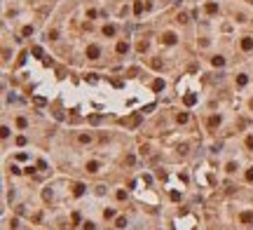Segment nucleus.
Returning a JSON list of instances; mask_svg holds the SVG:
<instances>
[{
  "label": "nucleus",
  "instance_id": "f03ea898",
  "mask_svg": "<svg viewBox=\"0 0 253 230\" xmlns=\"http://www.w3.org/2000/svg\"><path fill=\"white\" fill-rule=\"evenodd\" d=\"M164 42H167V45H173V42H176V35H173V33H167V35H164Z\"/></svg>",
  "mask_w": 253,
  "mask_h": 230
},
{
  "label": "nucleus",
  "instance_id": "423d86ee",
  "mask_svg": "<svg viewBox=\"0 0 253 230\" xmlns=\"http://www.w3.org/2000/svg\"><path fill=\"white\" fill-rule=\"evenodd\" d=\"M241 47H244V49H251V47H253V40H251V38H244V40H241Z\"/></svg>",
  "mask_w": 253,
  "mask_h": 230
},
{
  "label": "nucleus",
  "instance_id": "f8f14e48",
  "mask_svg": "<svg viewBox=\"0 0 253 230\" xmlns=\"http://www.w3.org/2000/svg\"><path fill=\"white\" fill-rule=\"evenodd\" d=\"M206 10H209V12H211V14H216V12H218V7H216V5H213V3H211V5H209V7H206Z\"/></svg>",
  "mask_w": 253,
  "mask_h": 230
},
{
  "label": "nucleus",
  "instance_id": "ddd939ff",
  "mask_svg": "<svg viewBox=\"0 0 253 230\" xmlns=\"http://www.w3.org/2000/svg\"><path fill=\"white\" fill-rule=\"evenodd\" d=\"M141 10H143V5H141V3H136V5H134V12H136V14H141Z\"/></svg>",
  "mask_w": 253,
  "mask_h": 230
},
{
  "label": "nucleus",
  "instance_id": "39448f33",
  "mask_svg": "<svg viewBox=\"0 0 253 230\" xmlns=\"http://www.w3.org/2000/svg\"><path fill=\"white\" fill-rule=\"evenodd\" d=\"M241 221H244V223H251V221H253V214H251V211H244V214H241Z\"/></svg>",
  "mask_w": 253,
  "mask_h": 230
},
{
  "label": "nucleus",
  "instance_id": "9b49d317",
  "mask_svg": "<svg viewBox=\"0 0 253 230\" xmlns=\"http://www.w3.org/2000/svg\"><path fill=\"white\" fill-rule=\"evenodd\" d=\"M176 120H178V122H185V120H188V115H185V113H178V117H176Z\"/></svg>",
  "mask_w": 253,
  "mask_h": 230
},
{
  "label": "nucleus",
  "instance_id": "2eb2a0df",
  "mask_svg": "<svg viewBox=\"0 0 253 230\" xmlns=\"http://www.w3.org/2000/svg\"><path fill=\"white\" fill-rule=\"evenodd\" d=\"M84 230H96V228H94V223H84Z\"/></svg>",
  "mask_w": 253,
  "mask_h": 230
},
{
  "label": "nucleus",
  "instance_id": "4468645a",
  "mask_svg": "<svg viewBox=\"0 0 253 230\" xmlns=\"http://www.w3.org/2000/svg\"><path fill=\"white\" fill-rule=\"evenodd\" d=\"M246 181H253V169H248V171H246Z\"/></svg>",
  "mask_w": 253,
  "mask_h": 230
},
{
  "label": "nucleus",
  "instance_id": "7ed1b4c3",
  "mask_svg": "<svg viewBox=\"0 0 253 230\" xmlns=\"http://www.w3.org/2000/svg\"><path fill=\"white\" fill-rule=\"evenodd\" d=\"M87 171L96 174V171H99V162H89V164H87Z\"/></svg>",
  "mask_w": 253,
  "mask_h": 230
},
{
  "label": "nucleus",
  "instance_id": "f257e3e1",
  "mask_svg": "<svg viewBox=\"0 0 253 230\" xmlns=\"http://www.w3.org/2000/svg\"><path fill=\"white\" fill-rule=\"evenodd\" d=\"M87 57H89V59H99V47H96V45H92V47L87 49Z\"/></svg>",
  "mask_w": 253,
  "mask_h": 230
},
{
  "label": "nucleus",
  "instance_id": "9d476101",
  "mask_svg": "<svg viewBox=\"0 0 253 230\" xmlns=\"http://www.w3.org/2000/svg\"><path fill=\"white\" fill-rule=\"evenodd\" d=\"M223 63H225L223 57H216V59H213V66H223Z\"/></svg>",
  "mask_w": 253,
  "mask_h": 230
},
{
  "label": "nucleus",
  "instance_id": "0eeeda50",
  "mask_svg": "<svg viewBox=\"0 0 253 230\" xmlns=\"http://www.w3.org/2000/svg\"><path fill=\"white\" fill-rule=\"evenodd\" d=\"M126 49H129V45H126V42H120V45H117V52H120V54H124Z\"/></svg>",
  "mask_w": 253,
  "mask_h": 230
},
{
  "label": "nucleus",
  "instance_id": "6e6552de",
  "mask_svg": "<svg viewBox=\"0 0 253 230\" xmlns=\"http://www.w3.org/2000/svg\"><path fill=\"white\" fill-rule=\"evenodd\" d=\"M195 101H197V99H195V96H192V94H188V96H185V103H188V106H192V103H195Z\"/></svg>",
  "mask_w": 253,
  "mask_h": 230
},
{
  "label": "nucleus",
  "instance_id": "1a4fd4ad",
  "mask_svg": "<svg viewBox=\"0 0 253 230\" xmlns=\"http://www.w3.org/2000/svg\"><path fill=\"white\" fill-rule=\"evenodd\" d=\"M80 141H82V143H89V141H92V136H89V134H82Z\"/></svg>",
  "mask_w": 253,
  "mask_h": 230
},
{
  "label": "nucleus",
  "instance_id": "20e7f679",
  "mask_svg": "<svg viewBox=\"0 0 253 230\" xmlns=\"http://www.w3.org/2000/svg\"><path fill=\"white\" fill-rule=\"evenodd\" d=\"M73 192H75V195L80 197L82 192H84V186H82V183H75V188H73Z\"/></svg>",
  "mask_w": 253,
  "mask_h": 230
},
{
  "label": "nucleus",
  "instance_id": "dca6fc26",
  "mask_svg": "<svg viewBox=\"0 0 253 230\" xmlns=\"http://www.w3.org/2000/svg\"><path fill=\"white\" fill-rule=\"evenodd\" d=\"M246 146H248V148H253V136H248V139H246Z\"/></svg>",
  "mask_w": 253,
  "mask_h": 230
}]
</instances>
